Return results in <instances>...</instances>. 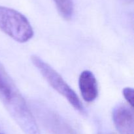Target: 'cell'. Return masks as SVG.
Masks as SVG:
<instances>
[{"label":"cell","instance_id":"obj_1","mask_svg":"<svg viewBox=\"0 0 134 134\" xmlns=\"http://www.w3.org/2000/svg\"><path fill=\"white\" fill-rule=\"evenodd\" d=\"M0 29L20 43L27 42L34 35L32 27L24 15L3 6H0Z\"/></svg>","mask_w":134,"mask_h":134},{"label":"cell","instance_id":"obj_2","mask_svg":"<svg viewBox=\"0 0 134 134\" xmlns=\"http://www.w3.org/2000/svg\"><path fill=\"white\" fill-rule=\"evenodd\" d=\"M32 63L54 89L65 97L75 109L85 112V109L77 93L64 81L61 76L46 62L36 55L31 58Z\"/></svg>","mask_w":134,"mask_h":134},{"label":"cell","instance_id":"obj_3","mask_svg":"<svg viewBox=\"0 0 134 134\" xmlns=\"http://www.w3.org/2000/svg\"><path fill=\"white\" fill-rule=\"evenodd\" d=\"M113 119L120 134H134L133 113L132 109L122 104L117 105L113 111Z\"/></svg>","mask_w":134,"mask_h":134},{"label":"cell","instance_id":"obj_4","mask_svg":"<svg viewBox=\"0 0 134 134\" xmlns=\"http://www.w3.org/2000/svg\"><path fill=\"white\" fill-rule=\"evenodd\" d=\"M79 86L81 95L86 102H92L98 97V82L91 71L84 70L81 72L79 78Z\"/></svg>","mask_w":134,"mask_h":134},{"label":"cell","instance_id":"obj_5","mask_svg":"<svg viewBox=\"0 0 134 134\" xmlns=\"http://www.w3.org/2000/svg\"><path fill=\"white\" fill-rule=\"evenodd\" d=\"M46 126L54 134H75L73 130L55 113L47 109H37Z\"/></svg>","mask_w":134,"mask_h":134},{"label":"cell","instance_id":"obj_6","mask_svg":"<svg viewBox=\"0 0 134 134\" xmlns=\"http://www.w3.org/2000/svg\"><path fill=\"white\" fill-rule=\"evenodd\" d=\"M59 13L65 19H70L73 14V0H54Z\"/></svg>","mask_w":134,"mask_h":134},{"label":"cell","instance_id":"obj_7","mask_svg":"<svg viewBox=\"0 0 134 134\" xmlns=\"http://www.w3.org/2000/svg\"><path fill=\"white\" fill-rule=\"evenodd\" d=\"M123 95L132 109L133 106V89L132 87H125L123 89Z\"/></svg>","mask_w":134,"mask_h":134},{"label":"cell","instance_id":"obj_8","mask_svg":"<svg viewBox=\"0 0 134 134\" xmlns=\"http://www.w3.org/2000/svg\"><path fill=\"white\" fill-rule=\"evenodd\" d=\"M105 134H114V133H105Z\"/></svg>","mask_w":134,"mask_h":134},{"label":"cell","instance_id":"obj_9","mask_svg":"<svg viewBox=\"0 0 134 134\" xmlns=\"http://www.w3.org/2000/svg\"><path fill=\"white\" fill-rule=\"evenodd\" d=\"M0 134H1V133H0Z\"/></svg>","mask_w":134,"mask_h":134}]
</instances>
